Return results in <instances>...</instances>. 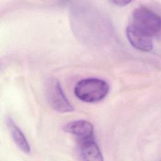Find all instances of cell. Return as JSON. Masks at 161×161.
<instances>
[{"mask_svg": "<svg viewBox=\"0 0 161 161\" xmlns=\"http://www.w3.org/2000/svg\"><path fill=\"white\" fill-rule=\"evenodd\" d=\"M108 84L103 79L87 78L79 81L74 88V94L80 100L96 103L103 99L109 92Z\"/></svg>", "mask_w": 161, "mask_h": 161, "instance_id": "obj_1", "label": "cell"}, {"mask_svg": "<svg viewBox=\"0 0 161 161\" xmlns=\"http://www.w3.org/2000/svg\"><path fill=\"white\" fill-rule=\"evenodd\" d=\"M130 25L142 33L153 38L160 33V18L152 10L140 6L133 11Z\"/></svg>", "mask_w": 161, "mask_h": 161, "instance_id": "obj_2", "label": "cell"}, {"mask_svg": "<svg viewBox=\"0 0 161 161\" xmlns=\"http://www.w3.org/2000/svg\"><path fill=\"white\" fill-rule=\"evenodd\" d=\"M45 93L48 104L54 110L60 113H67L74 110L57 79L50 78L47 81Z\"/></svg>", "mask_w": 161, "mask_h": 161, "instance_id": "obj_3", "label": "cell"}, {"mask_svg": "<svg viewBox=\"0 0 161 161\" xmlns=\"http://www.w3.org/2000/svg\"><path fill=\"white\" fill-rule=\"evenodd\" d=\"M77 143V154L82 160L102 161L103 155L93 136L79 139Z\"/></svg>", "mask_w": 161, "mask_h": 161, "instance_id": "obj_4", "label": "cell"}, {"mask_svg": "<svg viewBox=\"0 0 161 161\" xmlns=\"http://www.w3.org/2000/svg\"><path fill=\"white\" fill-rule=\"evenodd\" d=\"M126 33L129 42L135 48L142 52L152 50V38L138 31L130 25L127 27Z\"/></svg>", "mask_w": 161, "mask_h": 161, "instance_id": "obj_5", "label": "cell"}, {"mask_svg": "<svg viewBox=\"0 0 161 161\" xmlns=\"http://www.w3.org/2000/svg\"><path fill=\"white\" fill-rule=\"evenodd\" d=\"M93 130V125L88 121L84 119L73 121L64 127V130L65 132L77 136V140L92 137Z\"/></svg>", "mask_w": 161, "mask_h": 161, "instance_id": "obj_6", "label": "cell"}, {"mask_svg": "<svg viewBox=\"0 0 161 161\" xmlns=\"http://www.w3.org/2000/svg\"><path fill=\"white\" fill-rule=\"evenodd\" d=\"M6 125L11 137L16 146L23 152L25 153H29L30 152V145L26 136L20 130V128L10 117L7 118Z\"/></svg>", "mask_w": 161, "mask_h": 161, "instance_id": "obj_7", "label": "cell"}, {"mask_svg": "<svg viewBox=\"0 0 161 161\" xmlns=\"http://www.w3.org/2000/svg\"><path fill=\"white\" fill-rule=\"evenodd\" d=\"M131 1H111V3L117 4L118 6H123L125 5H127L128 3H130Z\"/></svg>", "mask_w": 161, "mask_h": 161, "instance_id": "obj_8", "label": "cell"}]
</instances>
